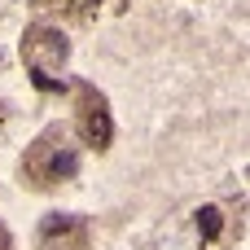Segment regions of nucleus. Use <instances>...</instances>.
Listing matches in <instances>:
<instances>
[{
  "label": "nucleus",
  "instance_id": "nucleus-1",
  "mask_svg": "<svg viewBox=\"0 0 250 250\" xmlns=\"http://www.w3.org/2000/svg\"><path fill=\"white\" fill-rule=\"evenodd\" d=\"M75 171H79V149L66 141V132H62V127L44 132V136L31 145L26 163H22V176H26L31 185H57V180H75Z\"/></svg>",
  "mask_w": 250,
  "mask_h": 250
},
{
  "label": "nucleus",
  "instance_id": "nucleus-2",
  "mask_svg": "<svg viewBox=\"0 0 250 250\" xmlns=\"http://www.w3.org/2000/svg\"><path fill=\"white\" fill-rule=\"evenodd\" d=\"M22 57H26V66H31V70L53 75L57 66H66L70 44H66V35H62V31H53V26H31V31L22 35Z\"/></svg>",
  "mask_w": 250,
  "mask_h": 250
},
{
  "label": "nucleus",
  "instance_id": "nucleus-4",
  "mask_svg": "<svg viewBox=\"0 0 250 250\" xmlns=\"http://www.w3.org/2000/svg\"><path fill=\"white\" fill-rule=\"evenodd\" d=\"M88 242V229H83V220L79 215H48L44 224H40V246L44 250H83Z\"/></svg>",
  "mask_w": 250,
  "mask_h": 250
},
{
  "label": "nucleus",
  "instance_id": "nucleus-5",
  "mask_svg": "<svg viewBox=\"0 0 250 250\" xmlns=\"http://www.w3.org/2000/svg\"><path fill=\"white\" fill-rule=\"evenodd\" d=\"M198 229H202V237H220V229H224L220 211H215V207H202V211H198Z\"/></svg>",
  "mask_w": 250,
  "mask_h": 250
},
{
  "label": "nucleus",
  "instance_id": "nucleus-8",
  "mask_svg": "<svg viewBox=\"0 0 250 250\" xmlns=\"http://www.w3.org/2000/svg\"><path fill=\"white\" fill-rule=\"evenodd\" d=\"M75 4H97V0H75Z\"/></svg>",
  "mask_w": 250,
  "mask_h": 250
},
{
  "label": "nucleus",
  "instance_id": "nucleus-6",
  "mask_svg": "<svg viewBox=\"0 0 250 250\" xmlns=\"http://www.w3.org/2000/svg\"><path fill=\"white\" fill-rule=\"evenodd\" d=\"M31 83H35L40 92H62V88H66V79H57V75H44V70H31Z\"/></svg>",
  "mask_w": 250,
  "mask_h": 250
},
{
  "label": "nucleus",
  "instance_id": "nucleus-7",
  "mask_svg": "<svg viewBox=\"0 0 250 250\" xmlns=\"http://www.w3.org/2000/svg\"><path fill=\"white\" fill-rule=\"evenodd\" d=\"M0 250H13V237H9V229L0 224Z\"/></svg>",
  "mask_w": 250,
  "mask_h": 250
},
{
  "label": "nucleus",
  "instance_id": "nucleus-3",
  "mask_svg": "<svg viewBox=\"0 0 250 250\" xmlns=\"http://www.w3.org/2000/svg\"><path fill=\"white\" fill-rule=\"evenodd\" d=\"M75 92H79V136H83V145H92V149H110L114 123H110L105 97H101V92H92L88 83H79Z\"/></svg>",
  "mask_w": 250,
  "mask_h": 250
}]
</instances>
